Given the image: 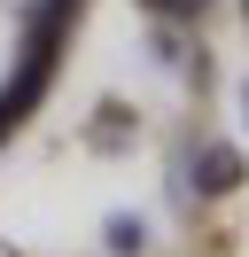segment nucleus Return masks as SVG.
Returning <instances> with one entry per match:
<instances>
[{"label":"nucleus","instance_id":"5","mask_svg":"<svg viewBox=\"0 0 249 257\" xmlns=\"http://www.w3.org/2000/svg\"><path fill=\"white\" fill-rule=\"evenodd\" d=\"M241 101H249V94H241Z\"/></svg>","mask_w":249,"mask_h":257},{"label":"nucleus","instance_id":"1","mask_svg":"<svg viewBox=\"0 0 249 257\" xmlns=\"http://www.w3.org/2000/svg\"><path fill=\"white\" fill-rule=\"evenodd\" d=\"M195 172H202V179H195L202 195H226V187H241V156H233V148H218V141L195 156Z\"/></svg>","mask_w":249,"mask_h":257},{"label":"nucleus","instance_id":"2","mask_svg":"<svg viewBox=\"0 0 249 257\" xmlns=\"http://www.w3.org/2000/svg\"><path fill=\"white\" fill-rule=\"evenodd\" d=\"M140 241H148V226H140V218H109V249H117V257H133Z\"/></svg>","mask_w":249,"mask_h":257},{"label":"nucleus","instance_id":"4","mask_svg":"<svg viewBox=\"0 0 249 257\" xmlns=\"http://www.w3.org/2000/svg\"><path fill=\"white\" fill-rule=\"evenodd\" d=\"M117 133H125V109L109 101V109H101V125H93V141H101V148H117Z\"/></svg>","mask_w":249,"mask_h":257},{"label":"nucleus","instance_id":"3","mask_svg":"<svg viewBox=\"0 0 249 257\" xmlns=\"http://www.w3.org/2000/svg\"><path fill=\"white\" fill-rule=\"evenodd\" d=\"M148 8H156V16H164V24H195L202 8H210V0H148Z\"/></svg>","mask_w":249,"mask_h":257}]
</instances>
